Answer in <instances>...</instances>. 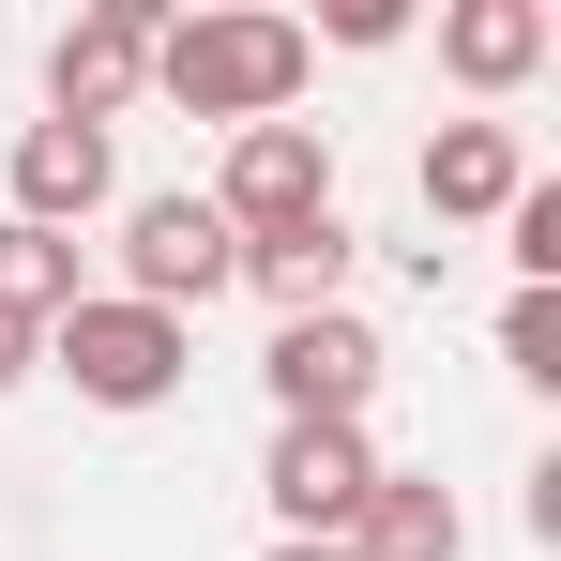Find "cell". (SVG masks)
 Segmentation results:
<instances>
[{
  "mask_svg": "<svg viewBox=\"0 0 561 561\" xmlns=\"http://www.w3.org/2000/svg\"><path fill=\"white\" fill-rule=\"evenodd\" d=\"M152 92V15L137 0H77L61 15V46H46V122H122V106Z\"/></svg>",
  "mask_w": 561,
  "mask_h": 561,
  "instance_id": "obj_7",
  "label": "cell"
},
{
  "mask_svg": "<svg viewBox=\"0 0 561 561\" xmlns=\"http://www.w3.org/2000/svg\"><path fill=\"white\" fill-rule=\"evenodd\" d=\"M350 561H470L456 485H425V470H379V485H365V516H350Z\"/></svg>",
  "mask_w": 561,
  "mask_h": 561,
  "instance_id": "obj_11",
  "label": "cell"
},
{
  "mask_svg": "<svg viewBox=\"0 0 561 561\" xmlns=\"http://www.w3.org/2000/svg\"><path fill=\"white\" fill-rule=\"evenodd\" d=\"M0 319H15V334L77 319V243H61V228H15V213H0Z\"/></svg>",
  "mask_w": 561,
  "mask_h": 561,
  "instance_id": "obj_13",
  "label": "cell"
},
{
  "mask_svg": "<svg viewBox=\"0 0 561 561\" xmlns=\"http://www.w3.org/2000/svg\"><path fill=\"white\" fill-rule=\"evenodd\" d=\"M501 365H516V379H561V288H516V304H501Z\"/></svg>",
  "mask_w": 561,
  "mask_h": 561,
  "instance_id": "obj_14",
  "label": "cell"
},
{
  "mask_svg": "<svg viewBox=\"0 0 561 561\" xmlns=\"http://www.w3.org/2000/svg\"><path fill=\"white\" fill-rule=\"evenodd\" d=\"M304 77H319V31L304 15H274V0H197V15H152V92L197 106V122H288L304 106Z\"/></svg>",
  "mask_w": 561,
  "mask_h": 561,
  "instance_id": "obj_1",
  "label": "cell"
},
{
  "mask_svg": "<svg viewBox=\"0 0 561 561\" xmlns=\"http://www.w3.org/2000/svg\"><path fill=\"white\" fill-rule=\"evenodd\" d=\"M106 197H122V152H106L92 122H31V137H15V228H61V243H77Z\"/></svg>",
  "mask_w": 561,
  "mask_h": 561,
  "instance_id": "obj_8",
  "label": "cell"
},
{
  "mask_svg": "<svg viewBox=\"0 0 561 561\" xmlns=\"http://www.w3.org/2000/svg\"><path fill=\"white\" fill-rule=\"evenodd\" d=\"M501 228H516V274H531V288H561V183H531Z\"/></svg>",
  "mask_w": 561,
  "mask_h": 561,
  "instance_id": "obj_15",
  "label": "cell"
},
{
  "mask_svg": "<svg viewBox=\"0 0 561 561\" xmlns=\"http://www.w3.org/2000/svg\"><path fill=\"white\" fill-rule=\"evenodd\" d=\"M259 379H274V425H365L379 410V334L350 304H334V319H274Z\"/></svg>",
  "mask_w": 561,
  "mask_h": 561,
  "instance_id": "obj_6",
  "label": "cell"
},
{
  "mask_svg": "<svg viewBox=\"0 0 561 561\" xmlns=\"http://www.w3.org/2000/svg\"><path fill=\"white\" fill-rule=\"evenodd\" d=\"M516 197H531L516 122H440V137H425V213H440V228H485V213H516Z\"/></svg>",
  "mask_w": 561,
  "mask_h": 561,
  "instance_id": "obj_9",
  "label": "cell"
},
{
  "mask_svg": "<svg viewBox=\"0 0 561 561\" xmlns=\"http://www.w3.org/2000/svg\"><path fill=\"white\" fill-rule=\"evenodd\" d=\"M15 379H31V334H15V319H0V394H15Z\"/></svg>",
  "mask_w": 561,
  "mask_h": 561,
  "instance_id": "obj_16",
  "label": "cell"
},
{
  "mask_svg": "<svg viewBox=\"0 0 561 561\" xmlns=\"http://www.w3.org/2000/svg\"><path fill=\"white\" fill-rule=\"evenodd\" d=\"M365 485H379V440H365V425H274V470H259L274 547H350Z\"/></svg>",
  "mask_w": 561,
  "mask_h": 561,
  "instance_id": "obj_5",
  "label": "cell"
},
{
  "mask_svg": "<svg viewBox=\"0 0 561 561\" xmlns=\"http://www.w3.org/2000/svg\"><path fill=\"white\" fill-rule=\"evenodd\" d=\"M213 288H243V243L213 197H122V304L152 319H197Z\"/></svg>",
  "mask_w": 561,
  "mask_h": 561,
  "instance_id": "obj_4",
  "label": "cell"
},
{
  "mask_svg": "<svg viewBox=\"0 0 561 561\" xmlns=\"http://www.w3.org/2000/svg\"><path fill=\"white\" fill-rule=\"evenodd\" d=\"M213 213H228V243L319 228V213H334V137H319V122H243L228 168H213Z\"/></svg>",
  "mask_w": 561,
  "mask_h": 561,
  "instance_id": "obj_3",
  "label": "cell"
},
{
  "mask_svg": "<svg viewBox=\"0 0 561 561\" xmlns=\"http://www.w3.org/2000/svg\"><path fill=\"white\" fill-rule=\"evenodd\" d=\"M274 561H350V547H274Z\"/></svg>",
  "mask_w": 561,
  "mask_h": 561,
  "instance_id": "obj_17",
  "label": "cell"
},
{
  "mask_svg": "<svg viewBox=\"0 0 561 561\" xmlns=\"http://www.w3.org/2000/svg\"><path fill=\"white\" fill-rule=\"evenodd\" d=\"M547 0H440V77L456 92H516V77H547Z\"/></svg>",
  "mask_w": 561,
  "mask_h": 561,
  "instance_id": "obj_10",
  "label": "cell"
},
{
  "mask_svg": "<svg viewBox=\"0 0 561 561\" xmlns=\"http://www.w3.org/2000/svg\"><path fill=\"white\" fill-rule=\"evenodd\" d=\"M31 350L77 379L92 410H168V394L197 379V334H183V319H152V304H122V288H77V319H46Z\"/></svg>",
  "mask_w": 561,
  "mask_h": 561,
  "instance_id": "obj_2",
  "label": "cell"
},
{
  "mask_svg": "<svg viewBox=\"0 0 561 561\" xmlns=\"http://www.w3.org/2000/svg\"><path fill=\"white\" fill-rule=\"evenodd\" d=\"M350 259H365L350 213H319V228H288V243H243V288H259L274 319H334V304H350Z\"/></svg>",
  "mask_w": 561,
  "mask_h": 561,
  "instance_id": "obj_12",
  "label": "cell"
}]
</instances>
